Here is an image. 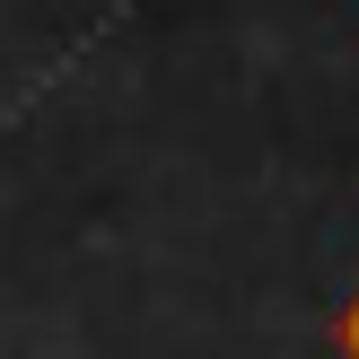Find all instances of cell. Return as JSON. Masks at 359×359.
Listing matches in <instances>:
<instances>
[{
    "mask_svg": "<svg viewBox=\"0 0 359 359\" xmlns=\"http://www.w3.org/2000/svg\"><path fill=\"white\" fill-rule=\"evenodd\" d=\"M342 333H351V359H359V307H351V325H342Z\"/></svg>",
    "mask_w": 359,
    "mask_h": 359,
    "instance_id": "obj_1",
    "label": "cell"
}]
</instances>
